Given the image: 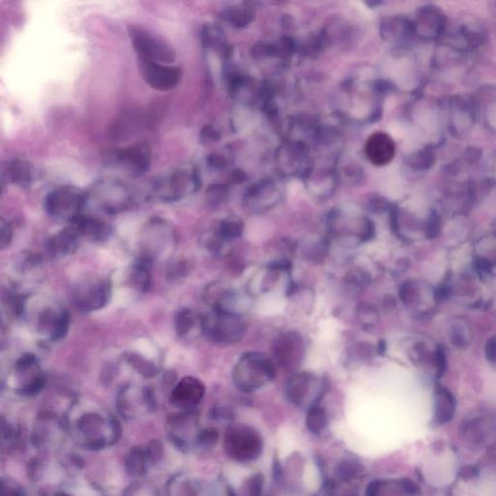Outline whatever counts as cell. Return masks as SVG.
Segmentation results:
<instances>
[{"instance_id": "f6af8a7d", "label": "cell", "mask_w": 496, "mask_h": 496, "mask_svg": "<svg viewBox=\"0 0 496 496\" xmlns=\"http://www.w3.org/2000/svg\"><path fill=\"white\" fill-rule=\"evenodd\" d=\"M208 165L213 169H223L227 165V160H226L225 156L221 155V153H211L208 155V160H206Z\"/></svg>"}, {"instance_id": "484cf974", "label": "cell", "mask_w": 496, "mask_h": 496, "mask_svg": "<svg viewBox=\"0 0 496 496\" xmlns=\"http://www.w3.org/2000/svg\"><path fill=\"white\" fill-rule=\"evenodd\" d=\"M336 173L330 169H311L306 178V185L311 194L317 198H328L334 191L336 185Z\"/></svg>"}, {"instance_id": "ba28073f", "label": "cell", "mask_w": 496, "mask_h": 496, "mask_svg": "<svg viewBox=\"0 0 496 496\" xmlns=\"http://www.w3.org/2000/svg\"><path fill=\"white\" fill-rule=\"evenodd\" d=\"M143 258L150 262L164 256L172 250L177 243V234L172 224L165 219H150L142 232Z\"/></svg>"}, {"instance_id": "f907efd6", "label": "cell", "mask_w": 496, "mask_h": 496, "mask_svg": "<svg viewBox=\"0 0 496 496\" xmlns=\"http://www.w3.org/2000/svg\"><path fill=\"white\" fill-rule=\"evenodd\" d=\"M487 356L490 362H496V339H490L488 342Z\"/></svg>"}, {"instance_id": "7402d4cb", "label": "cell", "mask_w": 496, "mask_h": 496, "mask_svg": "<svg viewBox=\"0 0 496 496\" xmlns=\"http://www.w3.org/2000/svg\"><path fill=\"white\" fill-rule=\"evenodd\" d=\"M74 227L79 234L80 240L93 241H103L110 236L111 228L109 224L106 223L102 219L95 216L80 215L79 218L71 221Z\"/></svg>"}, {"instance_id": "836d02e7", "label": "cell", "mask_w": 496, "mask_h": 496, "mask_svg": "<svg viewBox=\"0 0 496 496\" xmlns=\"http://www.w3.org/2000/svg\"><path fill=\"white\" fill-rule=\"evenodd\" d=\"M222 17L231 26L235 27H244L248 26L254 19V11L250 7L236 6L229 7L224 10Z\"/></svg>"}, {"instance_id": "5bb4252c", "label": "cell", "mask_w": 496, "mask_h": 496, "mask_svg": "<svg viewBox=\"0 0 496 496\" xmlns=\"http://www.w3.org/2000/svg\"><path fill=\"white\" fill-rule=\"evenodd\" d=\"M143 79L152 89L167 92L175 90L183 80V70L172 64L138 60Z\"/></svg>"}, {"instance_id": "74e56055", "label": "cell", "mask_w": 496, "mask_h": 496, "mask_svg": "<svg viewBox=\"0 0 496 496\" xmlns=\"http://www.w3.org/2000/svg\"><path fill=\"white\" fill-rule=\"evenodd\" d=\"M228 194L227 186L223 185H211L206 193V203L211 208H220L227 201Z\"/></svg>"}, {"instance_id": "ac0fdd59", "label": "cell", "mask_w": 496, "mask_h": 496, "mask_svg": "<svg viewBox=\"0 0 496 496\" xmlns=\"http://www.w3.org/2000/svg\"><path fill=\"white\" fill-rule=\"evenodd\" d=\"M70 326V316L62 307H47L37 317L36 327L40 334L51 341H57L66 336Z\"/></svg>"}, {"instance_id": "8fae6325", "label": "cell", "mask_w": 496, "mask_h": 496, "mask_svg": "<svg viewBox=\"0 0 496 496\" xmlns=\"http://www.w3.org/2000/svg\"><path fill=\"white\" fill-rule=\"evenodd\" d=\"M111 291L112 287L107 278H85L73 289V304L77 309L85 313L97 311L107 306Z\"/></svg>"}, {"instance_id": "bcb514c9", "label": "cell", "mask_w": 496, "mask_h": 496, "mask_svg": "<svg viewBox=\"0 0 496 496\" xmlns=\"http://www.w3.org/2000/svg\"><path fill=\"white\" fill-rule=\"evenodd\" d=\"M12 241V228L8 222L2 219L1 221V248L3 249L8 246Z\"/></svg>"}, {"instance_id": "5b68a950", "label": "cell", "mask_w": 496, "mask_h": 496, "mask_svg": "<svg viewBox=\"0 0 496 496\" xmlns=\"http://www.w3.org/2000/svg\"><path fill=\"white\" fill-rule=\"evenodd\" d=\"M246 328V321L236 312L211 311L202 316V332L215 343H239L243 339Z\"/></svg>"}, {"instance_id": "30bf717a", "label": "cell", "mask_w": 496, "mask_h": 496, "mask_svg": "<svg viewBox=\"0 0 496 496\" xmlns=\"http://www.w3.org/2000/svg\"><path fill=\"white\" fill-rule=\"evenodd\" d=\"M225 444L230 457L240 462L258 460L263 450L261 435L248 425H236L229 430Z\"/></svg>"}, {"instance_id": "4dcf8cb0", "label": "cell", "mask_w": 496, "mask_h": 496, "mask_svg": "<svg viewBox=\"0 0 496 496\" xmlns=\"http://www.w3.org/2000/svg\"><path fill=\"white\" fill-rule=\"evenodd\" d=\"M176 331L181 339L191 336L195 330L202 332V316L191 309H181L176 316Z\"/></svg>"}, {"instance_id": "603a6c76", "label": "cell", "mask_w": 496, "mask_h": 496, "mask_svg": "<svg viewBox=\"0 0 496 496\" xmlns=\"http://www.w3.org/2000/svg\"><path fill=\"white\" fill-rule=\"evenodd\" d=\"M445 20L441 12L434 7H425L418 14L416 21L413 22V30L422 37H435L444 30Z\"/></svg>"}, {"instance_id": "60d3db41", "label": "cell", "mask_w": 496, "mask_h": 496, "mask_svg": "<svg viewBox=\"0 0 496 496\" xmlns=\"http://www.w3.org/2000/svg\"><path fill=\"white\" fill-rule=\"evenodd\" d=\"M265 486V478L261 473H256L248 480L246 490L249 496H261Z\"/></svg>"}, {"instance_id": "7dc6e473", "label": "cell", "mask_w": 496, "mask_h": 496, "mask_svg": "<svg viewBox=\"0 0 496 496\" xmlns=\"http://www.w3.org/2000/svg\"><path fill=\"white\" fill-rule=\"evenodd\" d=\"M439 218H438V216L435 215V213H432V215L430 216L429 222H427V235L429 236L430 238H433V236H437L438 232H439Z\"/></svg>"}, {"instance_id": "ffe728a7", "label": "cell", "mask_w": 496, "mask_h": 496, "mask_svg": "<svg viewBox=\"0 0 496 496\" xmlns=\"http://www.w3.org/2000/svg\"><path fill=\"white\" fill-rule=\"evenodd\" d=\"M204 299L211 311H224L236 312L235 306L238 301V295L232 287L222 282H215L206 287L204 293Z\"/></svg>"}, {"instance_id": "cb8c5ba5", "label": "cell", "mask_w": 496, "mask_h": 496, "mask_svg": "<svg viewBox=\"0 0 496 496\" xmlns=\"http://www.w3.org/2000/svg\"><path fill=\"white\" fill-rule=\"evenodd\" d=\"M80 243L82 240L76 228L73 224L68 223L66 227L62 229L49 241L48 250L52 256H66L75 253Z\"/></svg>"}, {"instance_id": "f546056e", "label": "cell", "mask_w": 496, "mask_h": 496, "mask_svg": "<svg viewBox=\"0 0 496 496\" xmlns=\"http://www.w3.org/2000/svg\"><path fill=\"white\" fill-rule=\"evenodd\" d=\"M281 273V271L269 264L265 269H262L253 278H251L248 285V293L253 296V295L265 293L271 290L278 282Z\"/></svg>"}, {"instance_id": "44dd1931", "label": "cell", "mask_w": 496, "mask_h": 496, "mask_svg": "<svg viewBox=\"0 0 496 496\" xmlns=\"http://www.w3.org/2000/svg\"><path fill=\"white\" fill-rule=\"evenodd\" d=\"M205 391V386L200 380L193 376H186L173 389L172 400L178 406H195L202 400Z\"/></svg>"}, {"instance_id": "52a82bcc", "label": "cell", "mask_w": 496, "mask_h": 496, "mask_svg": "<svg viewBox=\"0 0 496 496\" xmlns=\"http://www.w3.org/2000/svg\"><path fill=\"white\" fill-rule=\"evenodd\" d=\"M128 34L138 60L164 64L175 62L177 52L162 37L140 26H130Z\"/></svg>"}, {"instance_id": "4fadbf2b", "label": "cell", "mask_w": 496, "mask_h": 496, "mask_svg": "<svg viewBox=\"0 0 496 496\" xmlns=\"http://www.w3.org/2000/svg\"><path fill=\"white\" fill-rule=\"evenodd\" d=\"M306 345L303 336L296 331L287 332L276 339L273 345V360L285 371L298 369L306 357Z\"/></svg>"}, {"instance_id": "83f0119b", "label": "cell", "mask_w": 496, "mask_h": 496, "mask_svg": "<svg viewBox=\"0 0 496 496\" xmlns=\"http://www.w3.org/2000/svg\"><path fill=\"white\" fill-rule=\"evenodd\" d=\"M381 34L387 41H400L414 32L412 22L400 17H386L381 22Z\"/></svg>"}, {"instance_id": "816d5d0a", "label": "cell", "mask_w": 496, "mask_h": 496, "mask_svg": "<svg viewBox=\"0 0 496 496\" xmlns=\"http://www.w3.org/2000/svg\"><path fill=\"white\" fill-rule=\"evenodd\" d=\"M447 290H446L444 287H441V288H440L439 290H437V297L439 299L446 298V297H447Z\"/></svg>"}, {"instance_id": "e575fe53", "label": "cell", "mask_w": 496, "mask_h": 496, "mask_svg": "<svg viewBox=\"0 0 496 496\" xmlns=\"http://www.w3.org/2000/svg\"><path fill=\"white\" fill-rule=\"evenodd\" d=\"M306 425L307 430L313 434H320L328 425V414L323 407L314 405L309 408L306 413Z\"/></svg>"}, {"instance_id": "d6986e66", "label": "cell", "mask_w": 496, "mask_h": 496, "mask_svg": "<svg viewBox=\"0 0 496 496\" xmlns=\"http://www.w3.org/2000/svg\"><path fill=\"white\" fill-rule=\"evenodd\" d=\"M364 153L367 160L375 166L389 164L394 160L395 143L391 136L386 133L375 132L367 138L364 146Z\"/></svg>"}, {"instance_id": "4316f807", "label": "cell", "mask_w": 496, "mask_h": 496, "mask_svg": "<svg viewBox=\"0 0 496 496\" xmlns=\"http://www.w3.org/2000/svg\"><path fill=\"white\" fill-rule=\"evenodd\" d=\"M455 400L453 395L445 388L438 387L435 391L434 422L437 425H444L454 417Z\"/></svg>"}, {"instance_id": "1f68e13d", "label": "cell", "mask_w": 496, "mask_h": 496, "mask_svg": "<svg viewBox=\"0 0 496 496\" xmlns=\"http://www.w3.org/2000/svg\"><path fill=\"white\" fill-rule=\"evenodd\" d=\"M202 44L204 48L220 52L224 57L229 55V47L226 44L222 30L213 24H206L202 30Z\"/></svg>"}, {"instance_id": "ee69618b", "label": "cell", "mask_w": 496, "mask_h": 496, "mask_svg": "<svg viewBox=\"0 0 496 496\" xmlns=\"http://www.w3.org/2000/svg\"><path fill=\"white\" fill-rule=\"evenodd\" d=\"M190 265L187 262H180V263H175L173 265L171 266L170 271H169V276L171 278H180V276H185V274H188L190 271Z\"/></svg>"}, {"instance_id": "f1b7e54d", "label": "cell", "mask_w": 496, "mask_h": 496, "mask_svg": "<svg viewBox=\"0 0 496 496\" xmlns=\"http://www.w3.org/2000/svg\"><path fill=\"white\" fill-rule=\"evenodd\" d=\"M152 264L153 262L140 257L139 260L131 268L129 282L136 290L143 293L150 290L152 285Z\"/></svg>"}, {"instance_id": "277c9868", "label": "cell", "mask_w": 496, "mask_h": 496, "mask_svg": "<svg viewBox=\"0 0 496 496\" xmlns=\"http://www.w3.org/2000/svg\"><path fill=\"white\" fill-rule=\"evenodd\" d=\"M87 202L93 204L108 215L128 210L135 203V194L125 181L114 178H103L95 181L87 191Z\"/></svg>"}, {"instance_id": "d4e9b609", "label": "cell", "mask_w": 496, "mask_h": 496, "mask_svg": "<svg viewBox=\"0 0 496 496\" xmlns=\"http://www.w3.org/2000/svg\"><path fill=\"white\" fill-rule=\"evenodd\" d=\"M2 178H6L12 185L29 187L35 180L34 166L24 158H13L5 166Z\"/></svg>"}, {"instance_id": "d6a6232c", "label": "cell", "mask_w": 496, "mask_h": 496, "mask_svg": "<svg viewBox=\"0 0 496 496\" xmlns=\"http://www.w3.org/2000/svg\"><path fill=\"white\" fill-rule=\"evenodd\" d=\"M244 224L240 218H229L223 219L219 222L215 235L223 243L236 240L243 235Z\"/></svg>"}, {"instance_id": "6da1fadb", "label": "cell", "mask_w": 496, "mask_h": 496, "mask_svg": "<svg viewBox=\"0 0 496 496\" xmlns=\"http://www.w3.org/2000/svg\"><path fill=\"white\" fill-rule=\"evenodd\" d=\"M327 224L330 236L349 248L367 243L375 235L374 221L355 211L334 208L330 213Z\"/></svg>"}, {"instance_id": "b9f144b4", "label": "cell", "mask_w": 496, "mask_h": 496, "mask_svg": "<svg viewBox=\"0 0 496 496\" xmlns=\"http://www.w3.org/2000/svg\"><path fill=\"white\" fill-rule=\"evenodd\" d=\"M432 153L427 152V150H423L412 156L411 160H410V165L413 168L417 169H425L429 168L430 165L432 164Z\"/></svg>"}, {"instance_id": "9a60e30c", "label": "cell", "mask_w": 496, "mask_h": 496, "mask_svg": "<svg viewBox=\"0 0 496 496\" xmlns=\"http://www.w3.org/2000/svg\"><path fill=\"white\" fill-rule=\"evenodd\" d=\"M14 383L17 390L24 395H34L41 391L46 378L37 357L26 354L15 362Z\"/></svg>"}, {"instance_id": "8d00e7d4", "label": "cell", "mask_w": 496, "mask_h": 496, "mask_svg": "<svg viewBox=\"0 0 496 496\" xmlns=\"http://www.w3.org/2000/svg\"><path fill=\"white\" fill-rule=\"evenodd\" d=\"M379 313L372 304H361L357 306V319L364 329L370 330L377 323Z\"/></svg>"}, {"instance_id": "7bdbcfd3", "label": "cell", "mask_w": 496, "mask_h": 496, "mask_svg": "<svg viewBox=\"0 0 496 496\" xmlns=\"http://www.w3.org/2000/svg\"><path fill=\"white\" fill-rule=\"evenodd\" d=\"M200 139L201 142L208 145V143L218 142L220 139V134H219L218 131L215 127L208 125V127H204L202 131H201Z\"/></svg>"}, {"instance_id": "681fc988", "label": "cell", "mask_w": 496, "mask_h": 496, "mask_svg": "<svg viewBox=\"0 0 496 496\" xmlns=\"http://www.w3.org/2000/svg\"><path fill=\"white\" fill-rule=\"evenodd\" d=\"M369 211H374V213H378V211H383L386 210L388 208L387 202H385L383 199L374 198L370 200L369 204Z\"/></svg>"}, {"instance_id": "7c38bea8", "label": "cell", "mask_w": 496, "mask_h": 496, "mask_svg": "<svg viewBox=\"0 0 496 496\" xmlns=\"http://www.w3.org/2000/svg\"><path fill=\"white\" fill-rule=\"evenodd\" d=\"M279 172L286 177L306 178L312 167L309 147L301 141L282 143L276 156Z\"/></svg>"}, {"instance_id": "9c48e42d", "label": "cell", "mask_w": 496, "mask_h": 496, "mask_svg": "<svg viewBox=\"0 0 496 496\" xmlns=\"http://www.w3.org/2000/svg\"><path fill=\"white\" fill-rule=\"evenodd\" d=\"M326 379L317 377L309 372H299L294 374L286 383L285 395L287 399L295 406L303 407L309 404L314 406L322 399L327 391Z\"/></svg>"}, {"instance_id": "f35d334b", "label": "cell", "mask_w": 496, "mask_h": 496, "mask_svg": "<svg viewBox=\"0 0 496 496\" xmlns=\"http://www.w3.org/2000/svg\"><path fill=\"white\" fill-rule=\"evenodd\" d=\"M362 471L364 467L357 460H345L337 467V476L343 482H349L362 474Z\"/></svg>"}, {"instance_id": "3957f363", "label": "cell", "mask_w": 496, "mask_h": 496, "mask_svg": "<svg viewBox=\"0 0 496 496\" xmlns=\"http://www.w3.org/2000/svg\"><path fill=\"white\" fill-rule=\"evenodd\" d=\"M276 376V364L273 357L258 352H248L241 356L233 369L236 387L246 392L261 389Z\"/></svg>"}, {"instance_id": "d590c367", "label": "cell", "mask_w": 496, "mask_h": 496, "mask_svg": "<svg viewBox=\"0 0 496 496\" xmlns=\"http://www.w3.org/2000/svg\"><path fill=\"white\" fill-rule=\"evenodd\" d=\"M371 278L364 269H353L347 274L345 278V283L348 286L350 290L353 292H361L364 290L369 285Z\"/></svg>"}, {"instance_id": "8992f818", "label": "cell", "mask_w": 496, "mask_h": 496, "mask_svg": "<svg viewBox=\"0 0 496 496\" xmlns=\"http://www.w3.org/2000/svg\"><path fill=\"white\" fill-rule=\"evenodd\" d=\"M87 199V191L76 186H57L45 197V211L55 220L69 223L83 215Z\"/></svg>"}, {"instance_id": "e0dca14e", "label": "cell", "mask_w": 496, "mask_h": 496, "mask_svg": "<svg viewBox=\"0 0 496 496\" xmlns=\"http://www.w3.org/2000/svg\"><path fill=\"white\" fill-rule=\"evenodd\" d=\"M114 161L133 175H143L150 170L153 161V150L150 143L141 142L120 148L113 155Z\"/></svg>"}, {"instance_id": "c3c4849f", "label": "cell", "mask_w": 496, "mask_h": 496, "mask_svg": "<svg viewBox=\"0 0 496 496\" xmlns=\"http://www.w3.org/2000/svg\"><path fill=\"white\" fill-rule=\"evenodd\" d=\"M383 485H384V483H383L382 481H372V482L367 486L366 496H381Z\"/></svg>"}, {"instance_id": "7a4b0ae2", "label": "cell", "mask_w": 496, "mask_h": 496, "mask_svg": "<svg viewBox=\"0 0 496 496\" xmlns=\"http://www.w3.org/2000/svg\"><path fill=\"white\" fill-rule=\"evenodd\" d=\"M201 177L193 166H181L156 178L152 185L150 198L163 203L178 202L200 190Z\"/></svg>"}, {"instance_id": "2e32d148", "label": "cell", "mask_w": 496, "mask_h": 496, "mask_svg": "<svg viewBox=\"0 0 496 496\" xmlns=\"http://www.w3.org/2000/svg\"><path fill=\"white\" fill-rule=\"evenodd\" d=\"M282 194L273 180H261L246 190L243 205L253 213H266L281 203Z\"/></svg>"}, {"instance_id": "ab89813d", "label": "cell", "mask_w": 496, "mask_h": 496, "mask_svg": "<svg viewBox=\"0 0 496 496\" xmlns=\"http://www.w3.org/2000/svg\"><path fill=\"white\" fill-rule=\"evenodd\" d=\"M127 361L140 374L145 377H153L158 374L157 367L153 362L143 359L139 355H128Z\"/></svg>"}]
</instances>
